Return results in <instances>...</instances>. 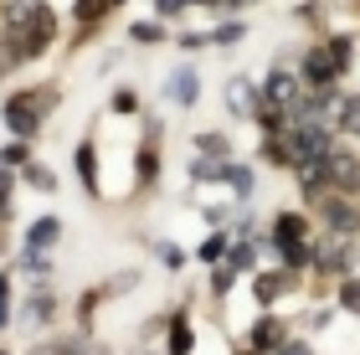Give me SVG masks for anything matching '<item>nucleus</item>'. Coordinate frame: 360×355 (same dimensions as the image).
Here are the masks:
<instances>
[{
    "label": "nucleus",
    "instance_id": "nucleus-1",
    "mask_svg": "<svg viewBox=\"0 0 360 355\" xmlns=\"http://www.w3.org/2000/svg\"><path fill=\"white\" fill-rule=\"evenodd\" d=\"M52 108H57V88H15V93H6V103H0L6 134L11 139H37Z\"/></svg>",
    "mask_w": 360,
    "mask_h": 355
},
{
    "label": "nucleus",
    "instance_id": "nucleus-2",
    "mask_svg": "<svg viewBox=\"0 0 360 355\" xmlns=\"http://www.w3.org/2000/svg\"><path fill=\"white\" fill-rule=\"evenodd\" d=\"M299 83H304V93H335L340 72H335L330 52H324V41H319V46H309V52L299 57Z\"/></svg>",
    "mask_w": 360,
    "mask_h": 355
},
{
    "label": "nucleus",
    "instance_id": "nucleus-3",
    "mask_svg": "<svg viewBox=\"0 0 360 355\" xmlns=\"http://www.w3.org/2000/svg\"><path fill=\"white\" fill-rule=\"evenodd\" d=\"M319 217L330 237H355L360 232V206H350V196H340V191H324L319 196Z\"/></svg>",
    "mask_w": 360,
    "mask_h": 355
},
{
    "label": "nucleus",
    "instance_id": "nucleus-4",
    "mask_svg": "<svg viewBox=\"0 0 360 355\" xmlns=\"http://www.w3.org/2000/svg\"><path fill=\"white\" fill-rule=\"evenodd\" d=\"M52 319H57V294L46 283H31L26 304L15 309V325H21V330H41V325H52Z\"/></svg>",
    "mask_w": 360,
    "mask_h": 355
},
{
    "label": "nucleus",
    "instance_id": "nucleus-5",
    "mask_svg": "<svg viewBox=\"0 0 360 355\" xmlns=\"http://www.w3.org/2000/svg\"><path fill=\"white\" fill-rule=\"evenodd\" d=\"M226 108H232V119H252L263 114V83H252V77H232L226 83Z\"/></svg>",
    "mask_w": 360,
    "mask_h": 355
},
{
    "label": "nucleus",
    "instance_id": "nucleus-6",
    "mask_svg": "<svg viewBox=\"0 0 360 355\" xmlns=\"http://www.w3.org/2000/svg\"><path fill=\"white\" fill-rule=\"evenodd\" d=\"M314 268H319V273H340V278H350V268H355L350 237H324V242H314Z\"/></svg>",
    "mask_w": 360,
    "mask_h": 355
},
{
    "label": "nucleus",
    "instance_id": "nucleus-7",
    "mask_svg": "<svg viewBox=\"0 0 360 355\" xmlns=\"http://www.w3.org/2000/svg\"><path fill=\"white\" fill-rule=\"evenodd\" d=\"M283 340H288V335H283V319H278V314H257L248 325V350H257V355H278Z\"/></svg>",
    "mask_w": 360,
    "mask_h": 355
},
{
    "label": "nucleus",
    "instance_id": "nucleus-8",
    "mask_svg": "<svg viewBox=\"0 0 360 355\" xmlns=\"http://www.w3.org/2000/svg\"><path fill=\"white\" fill-rule=\"evenodd\" d=\"M195 98H201V72H195L191 62H186V67H175V72L165 77V103H175V108H191Z\"/></svg>",
    "mask_w": 360,
    "mask_h": 355
},
{
    "label": "nucleus",
    "instance_id": "nucleus-9",
    "mask_svg": "<svg viewBox=\"0 0 360 355\" xmlns=\"http://www.w3.org/2000/svg\"><path fill=\"white\" fill-rule=\"evenodd\" d=\"M324 165H330V191H340V196H350V191L360 186V160L350 150H330Z\"/></svg>",
    "mask_w": 360,
    "mask_h": 355
},
{
    "label": "nucleus",
    "instance_id": "nucleus-10",
    "mask_svg": "<svg viewBox=\"0 0 360 355\" xmlns=\"http://www.w3.org/2000/svg\"><path fill=\"white\" fill-rule=\"evenodd\" d=\"M57 242H62V217H52V212L37 217V221L26 227V247H31V252H46V247H57Z\"/></svg>",
    "mask_w": 360,
    "mask_h": 355
},
{
    "label": "nucleus",
    "instance_id": "nucleus-11",
    "mask_svg": "<svg viewBox=\"0 0 360 355\" xmlns=\"http://www.w3.org/2000/svg\"><path fill=\"white\" fill-rule=\"evenodd\" d=\"M283 294H288V268L283 273H252V299L263 304V309H273Z\"/></svg>",
    "mask_w": 360,
    "mask_h": 355
},
{
    "label": "nucleus",
    "instance_id": "nucleus-12",
    "mask_svg": "<svg viewBox=\"0 0 360 355\" xmlns=\"http://www.w3.org/2000/svg\"><path fill=\"white\" fill-rule=\"evenodd\" d=\"M226 252H232V232H221V227H211L201 237V247H195V263H206V268H217L226 263Z\"/></svg>",
    "mask_w": 360,
    "mask_h": 355
},
{
    "label": "nucleus",
    "instance_id": "nucleus-13",
    "mask_svg": "<svg viewBox=\"0 0 360 355\" xmlns=\"http://www.w3.org/2000/svg\"><path fill=\"white\" fill-rule=\"evenodd\" d=\"M304 232H309V227H304V217H293V212H278V217H273V247H288V242H309Z\"/></svg>",
    "mask_w": 360,
    "mask_h": 355
},
{
    "label": "nucleus",
    "instance_id": "nucleus-14",
    "mask_svg": "<svg viewBox=\"0 0 360 355\" xmlns=\"http://www.w3.org/2000/svg\"><path fill=\"white\" fill-rule=\"evenodd\" d=\"M226 186H232V196H237V201H252V191H257L252 165H242V160H226Z\"/></svg>",
    "mask_w": 360,
    "mask_h": 355
},
{
    "label": "nucleus",
    "instance_id": "nucleus-15",
    "mask_svg": "<svg viewBox=\"0 0 360 355\" xmlns=\"http://www.w3.org/2000/svg\"><path fill=\"white\" fill-rule=\"evenodd\" d=\"M195 350V335H191V319L175 314L170 319V335H165V355H191Z\"/></svg>",
    "mask_w": 360,
    "mask_h": 355
},
{
    "label": "nucleus",
    "instance_id": "nucleus-16",
    "mask_svg": "<svg viewBox=\"0 0 360 355\" xmlns=\"http://www.w3.org/2000/svg\"><path fill=\"white\" fill-rule=\"evenodd\" d=\"M77 181H83L88 191H93V196H98V191H103V186H98V144H77Z\"/></svg>",
    "mask_w": 360,
    "mask_h": 355
},
{
    "label": "nucleus",
    "instance_id": "nucleus-17",
    "mask_svg": "<svg viewBox=\"0 0 360 355\" xmlns=\"http://www.w3.org/2000/svg\"><path fill=\"white\" fill-rule=\"evenodd\" d=\"M335 129L360 139V93H340V108H335Z\"/></svg>",
    "mask_w": 360,
    "mask_h": 355
},
{
    "label": "nucleus",
    "instance_id": "nucleus-18",
    "mask_svg": "<svg viewBox=\"0 0 360 355\" xmlns=\"http://www.w3.org/2000/svg\"><path fill=\"white\" fill-rule=\"evenodd\" d=\"M226 263L237 273H257V242L252 237H232V252H226Z\"/></svg>",
    "mask_w": 360,
    "mask_h": 355
},
{
    "label": "nucleus",
    "instance_id": "nucleus-19",
    "mask_svg": "<svg viewBox=\"0 0 360 355\" xmlns=\"http://www.w3.org/2000/svg\"><path fill=\"white\" fill-rule=\"evenodd\" d=\"M206 37H211V46H237L242 37H248V21H237V15H232V21H217Z\"/></svg>",
    "mask_w": 360,
    "mask_h": 355
},
{
    "label": "nucleus",
    "instance_id": "nucleus-20",
    "mask_svg": "<svg viewBox=\"0 0 360 355\" xmlns=\"http://www.w3.org/2000/svg\"><path fill=\"white\" fill-rule=\"evenodd\" d=\"M195 155H206V160H232V144H226V134L201 129V134H195Z\"/></svg>",
    "mask_w": 360,
    "mask_h": 355
},
{
    "label": "nucleus",
    "instance_id": "nucleus-21",
    "mask_svg": "<svg viewBox=\"0 0 360 355\" xmlns=\"http://www.w3.org/2000/svg\"><path fill=\"white\" fill-rule=\"evenodd\" d=\"M324 52H330L335 72H350V62H355V41L350 37H330V41H324Z\"/></svg>",
    "mask_w": 360,
    "mask_h": 355
},
{
    "label": "nucleus",
    "instance_id": "nucleus-22",
    "mask_svg": "<svg viewBox=\"0 0 360 355\" xmlns=\"http://www.w3.org/2000/svg\"><path fill=\"white\" fill-rule=\"evenodd\" d=\"M15 263H21V268H26L37 283H46V278H52V257H46V252H31V247H21V257H15Z\"/></svg>",
    "mask_w": 360,
    "mask_h": 355
},
{
    "label": "nucleus",
    "instance_id": "nucleus-23",
    "mask_svg": "<svg viewBox=\"0 0 360 355\" xmlns=\"http://www.w3.org/2000/svg\"><path fill=\"white\" fill-rule=\"evenodd\" d=\"M108 11H113V0H77V6H72L77 26H98V21H103Z\"/></svg>",
    "mask_w": 360,
    "mask_h": 355
},
{
    "label": "nucleus",
    "instance_id": "nucleus-24",
    "mask_svg": "<svg viewBox=\"0 0 360 355\" xmlns=\"http://www.w3.org/2000/svg\"><path fill=\"white\" fill-rule=\"evenodd\" d=\"M21 175H26L31 191H41V196H52V191H57V175L46 170V165H37V160H31V165H21Z\"/></svg>",
    "mask_w": 360,
    "mask_h": 355
},
{
    "label": "nucleus",
    "instance_id": "nucleus-25",
    "mask_svg": "<svg viewBox=\"0 0 360 355\" xmlns=\"http://www.w3.org/2000/svg\"><path fill=\"white\" fill-rule=\"evenodd\" d=\"M129 41L134 46H155V41H165V26L160 21H134L129 26Z\"/></svg>",
    "mask_w": 360,
    "mask_h": 355
},
{
    "label": "nucleus",
    "instance_id": "nucleus-26",
    "mask_svg": "<svg viewBox=\"0 0 360 355\" xmlns=\"http://www.w3.org/2000/svg\"><path fill=\"white\" fill-rule=\"evenodd\" d=\"M335 304L345 314H360V278H340V288H335Z\"/></svg>",
    "mask_w": 360,
    "mask_h": 355
},
{
    "label": "nucleus",
    "instance_id": "nucleus-27",
    "mask_svg": "<svg viewBox=\"0 0 360 355\" xmlns=\"http://www.w3.org/2000/svg\"><path fill=\"white\" fill-rule=\"evenodd\" d=\"M0 165H31V139H11V144H0Z\"/></svg>",
    "mask_w": 360,
    "mask_h": 355
},
{
    "label": "nucleus",
    "instance_id": "nucleus-28",
    "mask_svg": "<svg viewBox=\"0 0 360 355\" xmlns=\"http://www.w3.org/2000/svg\"><path fill=\"white\" fill-rule=\"evenodd\" d=\"M232 283H237V268L232 263H217V268H211V294H217V299H226V294H232Z\"/></svg>",
    "mask_w": 360,
    "mask_h": 355
},
{
    "label": "nucleus",
    "instance_id": "nucleus-29",
    "mask_svg": "<svg viewBox=\"0 0 360 355\" xmlns=\"http://www.w3.org/2000/svg\"><path fill=\"white\" fill-rule=\"evenodd\" d=\"M108 108H113V114H139V93L134 88H113Z\"/></svg>",
    "mask_w": 360,
    "mask_h": 355
},
{
    "label": "nucleus",
    "instance_id": "nucleus-30",
    "mask_svg": "<svg viewBox=\"0 0 360 355\" xmlns=\"http://www.w3.org/2000/svg\"><path fill=\"white\" fill-rule=\"evenodd\" d=\"M155 257H160V263H165L170 273H175V268H186V252H180V242H155Z\"/></svg>",
    "mask_w": 360,
    "mask_h": 355
},
{
    "label": "nucleus",
    "instance_id": "nucleus-31",
    "mask_svg": "<svg viewBox=\"0 0 360 355\" xmlns=\"http://www.w3.org/2000/svg\"><path fill=\"white\" fill-rule=\"evenodd\" d=\"M139 288V273L129 268V273H119V278H108V294H134Z\"/></svg>",
    "mask_w": 360,
    "mask_h": 355
},
{
    "label": "nucleus",
    "instance_id": "nucleus-32",
    "mask_svg": "<svg viewBox=\"0 0 360 355\" xmlns=\"http://www.w3.org/2000/svg\"><path fill=\"white\" fill-rule=\"evenodd\" d=\"M11 170H0V221H11Z\"/></svg>",
    "mask_w": 360,
    "mask_h": 355
},
{
    "label": "nucleus",
    "instance_id": "nucleus-33",
    "mask_svg": "<svg viewBox=\"0 0 360 355\" xmlns=\"http://www.w3.org/2000/svg\"><path fill=\"white\" fill-rule=\"evenodd\" d=\"M186 6H191V0H155V15H160V21H165V15H180Z\"/></svg>",
    "mask_w": 360,
    "mask_h": 355
},
{
    "label": "nucleus",
    "instance_id": "nucleus-34",
    "mask_svg": "<svg viewBox=\"0 0 360 355\" xmlns=\"http://www.w3.org/2000/svg\"><path fill=\"white\" fill-rule=\"evenodd\" d=\"M201 217H206V227H226V206H206Z\"/></svg>",
    "mask_w": 360,
    "mask_h": 355
},
{
    "label": "nucleus",
    "instance_id": "nucleus-35",
    "mask_svg": "<svg viewBox=\"0 0 360 355\" xmlns=\"http://www.w3.org/2000/svg\"><path fill=\"white\" fill-rule=\"evenodd\" d=\"M248 6H257V0H221V11H248Z\"/></svg>",
    "mask_w": 360,
    "mask_h": 355
},
{
    "label": "nucleus",
    "instance_id": "nucleus-36",
    "mask_svg": "<svg viewBox=\"0 0 360 355\" xmlns=\"http://www.w3.org/2000/svg\"><path fill=\"white\" fill-rule=\"evenodd\" d=\"M0 304H11V273H0Z\"/></svg>",
    "mask_w": 360,
    "mask_h": 355
},
{
    "label": "nucleus",
    "instance_id": "nucleus-37",
    "mask_svg": "<svg viewBox=\"0 0 360 355\" xmlns=\"http://www.w3.org/2000/svg\"><path fill=\"white\" fill-rule=\"evenodd\" d=\"M195 11H221V0H191Z\"/></svg>",
    "mask_w": 360,
    "mask_h": 355
},
{
    "label": "nucleus",
    "instance_id": "nucleus-38",
    "mask_svg": "<svg viewBox=\"0 0 360 355\" xmlns=\"http://www.w3.org/2000/svg\"><path fill=\"white\" fill-rule=\"evenodd\" d=\"M11 319H15V309H11V304H0V330H6Z\"/></svg>",
    "mask_w": 360,
    "mask_h": 355
},
{
    "label": "nucleus",
    "instance_id": "nucleus-39",
    "mask_svg": "<svg viewBox=\"0 0 360 355\" xmlns=\"http://www.w3.org/2000/svg\"><path fill=\"white\" fill-rule=\"evenodd\" d=\"M129 355H155V350H144V345H134V350H129Z\"/></svg>",
    "mask_w": 360,
    "mask_h": 355
},
{
    "label": "nucleus",
    "instance_id": "nucleus-40",
    "mask_svg": "<svg viewBox=\"0 0 360 355\" xmlns=\"http://www.w3.org/2000/svg\"><path fill=\"white\" fill-rule=\"evenodd\" d=\"M113 6H124V0H113Z\"/></svg>",
    "mask_w": 360,
    "mask_h": 355
},
{
    "label": "nucleus",
    "instance_id": "nucleus-41",
    "mask_svg": "<svg viewBox=\"0 0 360 355\" xmlns=\"http://www.w3.org/2000/svg\"><path fill=\"white\" fill-rule=\"evenodd\" d=\"M0 355H11V350H0Z\"/></svg>",
    "mask_w": 360,
    "mask_h": 355
}]
</instances>
